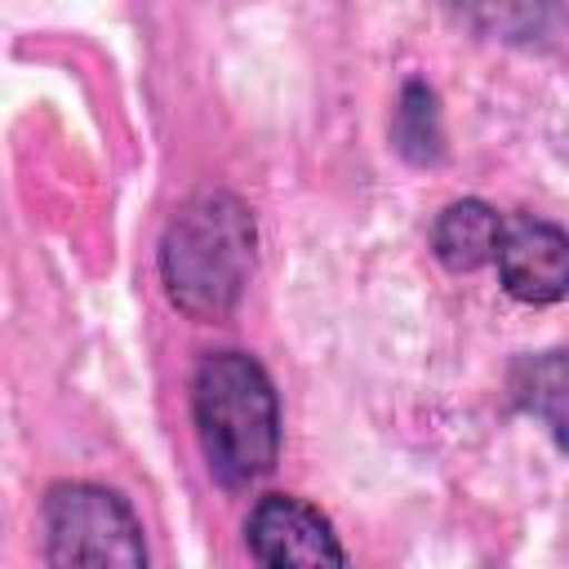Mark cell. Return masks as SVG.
Wrapping results in <instances>:
<instances>
[{
  "mask_svg": "<svg viewBox=\"0 0 569 569\" xmlns=\"http://www.w3.org/2000/svg\"><path fill=\"white\" fill-rule=\"evenodd\" d=\"M253 213L231 191L182 200L160 236L164 298L191 320H227L253 276Z\"/></svg>",
  "mask_w": 569,
  "mask_h": 569,
  "instance_id": "6da1fadb",
  "label": "cell"
},
{
  "mask_svg": "<svg viewBox=\"0 0 569 569\" xmlns=\"http://www.w3.org/2000/svg\"><path fill=\"white\" fill-rule=\"evenodd\" d=\"M191 418L222 489H244L276 467L280 396L267 369L244 351H209L191 373Z\"/></svg>",
  "mask_w": 569,
  "mask_h": 569,
  "instance_id": "7a4b0ae2",
  "label": "cell"
},
{
  "mask_svg": "<svg viewBox=\"0 0 569 569\" xmlns=\"http://www.w3.org/2000/svg\"><path fill=\"white\" fill-rule=\"evenodd\" d=\"M49 565H147V542L133 507L102 485L62 480L40 502Z\"/></svg>",
  "mask_w": 569,
  "mask_h": 569,
  "instance_id": "3957f363",
  "label": "cell"
},
{
  "mask_svg": "<svg viewBox=\"0 0 569 569\" xmlns=\"http://www.w3.org/2000/svg\"><path fill=\"white\" fill-rule=\"evenodd\" d=\"M244 547L258 565H347L333 525L293 493H267L244 520Z\"/></svg>",
  "mask_w": 569,
  "mask_h": 569,
  "instance_id": "277c9868",
  "label": "cell"
},
{
  "mask_svg": "<svg viewBox=\"0 0 569 569\" xmlns=\"http://www.w3.org/2000/svg\"><path fill=\"white\" fill-rule=\"evenodd\" d=\"M493 262L502 289L529 307H547L569 293V231L547 218L525 213L507 222Z\"/></svg>",
  "mask_w": 569,
  "mask_h": 569,
  "instance_id": "5b68a950",
  "label": "cell"
},
{
  "mask_svg": "<svg viewBox=\"0 0 569 569\" xmlns=\"http://www.w3.org/2000/svg\"><path fill=\"white\" fill-rule=\"evenodd\" d=\"M449 4H453V18L485 40H502L538 53L569 49L565 0H449Z\"/></svg>",
  "mask_w": 569,
  "mask_h": 569,
  "instance_id": "8992f818",
  "label": "cell"
},
{
  "mask_svg": "<svg viewBox=\"0 0 569 569\" xmlns=\"http://www.w3.org/2000/svg\"><path fill=\"white\" fill-rule=\"evenodd\" d=\"M502 227L507 222L485 200H453L431 222V253L449 271H476V267H485V262L498 258Z\"/></svg>",
  "mask_w": 569,
  "mask_h": 569,
  "instance_id": "52a82bcc",
  "label": "cell"
},
{
  "mask_svg": "<svg viewBox=\"0 0 569 569\" xmlns=\"http://www.w3.org/2000/svg\"><path fill=\"white\" fill-rule=\"evenodd\" d=\"M511 400L547 427V436L569 453V351H542L511 365Z\"/></svg>",
  "mask_w": 569,
  "mask_h": 569,
  "instance_id": "ba28073f",
  "label": "cell"
},
{
  "mask_svg": "<svg viewBox=\"0 0 569 569\" xmlns=\"http://www.w3.org/2000/svg\"><path fill=\"white\" fill-rule=\"evenodd\" d=\"M396 151L413 164H436L445 156V133H440V111H436V93L422 80H409L396 107V124H391Z\"/></svg>",
  "mask_w": 569,
  "mask_h": 569,
  "instance_id": "9c48e42d",
  "label": "cell"
}]
</instances>
